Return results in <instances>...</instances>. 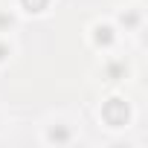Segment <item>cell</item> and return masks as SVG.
Returning <instances> with one entry per match:
<instances>
[{"label": "cell", "instance_id": "obj_2", "mask_svg": "<svg viewBox=\"0 0 148 148\" xmlns=\"http://www.w3.org/2000/svg\"><path fill=\"white\" fill-rule=\"evenodd\" d=\"M12 26H15V15L6 12V9H0V35H9Z\"/></svg>", "mask_w": 148, "mask_h": 148}, {"label": "cell", "instance_id": "obj_1", "mask_svg": "<svg viewBox=\"0 0 148 148\" xmlns=\"http://www.w3.org/2000/svg\"><path fill=\"white\" fill-rule=\"evenodd\" d=\"M12 55H15V44L9 41V35H0V67L9 64Z\"/></svg>", "mask_w": 148, "mask_h": 148}]
</instances>
